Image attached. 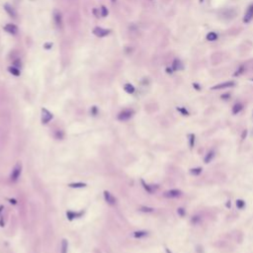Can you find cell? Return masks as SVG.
Here are the masks:
<instances>
[{
    "label": "cell",
    "mask_w": 253,
    "mask_h": 253,
    "mask_svg": "<svg viewBox=\"0 0 253 253\" xmlns=\"http://www.w3.org/2000/svg\"><path fill=\"white\" fill-rule=\"evenodd\" d=\"M21 171H22V165L18 162V163L14 166L11 175H10V179H11L12 182H16L17 180L19 179V177H20L21 175Z\"/></svg>",
    "instance_id": "obj_1"
},
{
    "label": "cell",
    "mask_w": 253,
    "mask_h": 253,
    "mask_svg": "<svg viewBox=\"0 0 253 253\" xmlns=\"http://www.w3.org/2000/svg\"><path fill=\"white\" fill-rule=\"evenodd\" d=\"M132 114H134L132 110L127 109V110L122 111V112L118 115V119H119L120 121H127V120L130 119V118L132 117Z\"/></svg>",
    "instance_id": "obj_2"
},
{
    "label": "cell",
    "mask_w": 253,
    "mask_h": 253,
    "mask_svg": "<svg viewBox=\"0 0 253 253\" xmlns=\"http://www.w3.org/2000/svg\"><path fill=\"white\" fill-rule=\"evenodd\" d=\"M93 33H94V35H96L97 37L102 38V37H105V36L109 35L110 30L104 29V28H101V27H96V28H94Z\"/></svg>",
    "instance_id": "obj_3"
},
{
    "label": "cell",
    "mask_w": 253,
    "mask_h": 253,
    "mask_svg": "<svg viewBox=\"0 0 253 253\" xmlns=\"http://www.w3.org/2000/svg\"><path fill=\"white\" fill-rule=\"evenodd\" d=\"M53 119V114L47 109H42V122L43 124H48Z\"/></svg>",
    "instance_id": "obj_4"
},
{
    "label": "cell",
    "mask_w": 253,
    "mask_h": 253,
    "mask_svg": "<svg viewBox=\"0 0 253 253\" xmlns=\"http://www.w3.org/2000/svg\"><path fill=\"white\" fill-rule=\"evenodd\" d=\"M181 195H182V192L177 189L169 190L164 193V197H166V198H177V197H180Z\"/></svg>",
    "instance_id": "obj_5"
},
{
    "label": "cell",
    "mask_w": 253,
    "mask_h": 253,
    "mask_svg": "<svg viewBox=\"0 0 253 253\" xmlns=\"http://www.w3.org/2000/svg\"><path fill=\"white\" fill-rule=\"evenodd\" d=\"M253 19V4H251V5L249 6V7L247 8V10H246L245 14H244V19L243 21L245 23H249L250 21H251Z\"/></svg>",
    "instance_id": "obj_6"
},
{
    "label": "cell",
    "mask_w": 253,
    "mask_h": 253,
    "mask_svg": "<svg viewBox=\"0 0 253 253\" xmlns=\"http://www.w3.org/2000/svg\"><path fill=\"white\" fill-rule=\"evenodd\" d=\"M104 198H105V201H106L109 205L113 206V205H115V204H116V198L113 196L112 194H111L110 192H108V191H105V192H104Z\"/></svg>",
    "instance_id": "obj_7"
},
{
    "label": "cell",
    "mask_w": 253,
    "mask_h": 253,
    "mask_svg": "<svg viewBox=\"0 0 253 253\" xmlns=\"http://www.w3.org/2000/svg\"><path fill=\"white\" fill-rule=\"evenodd\" d=\"M53 19H55V22L57 27L61 28V26H63V17H61V12L55 10V13H53Z\"/></svg>",
    "instance_id": "obj_8"
},
{
    "label": "cell",
    "mask_w": 253,
    "mask_h": 253,
    "mask_svg": "<svg viewBox=\"0 0 253 253\" xmlns=\"http://www.w3.org/2000/svg\"><path fill=\"white\" fill-rule=\"evenodd\" d=\"M233 85H234V82H233V81H226V82H224V83H220V84L216 85V86H214L212 89H215V90L224 89V88H228V87H232Z\"/></svg>",
    "instance_id": "obj_9"
},
{
    "label": "cell",
    "mask_w": 253,
    "mask_h": 253,
    "mask_svg": "<svg viewBox=\"0 0 253 253\" xmlns=\"http://www.w3.org/2000/svg\"><path fill=\"white\" fill-rule=\"evenodd\" d=\"M4 30H5L7 33L12 34V35H16L17 32H18V28L13 24H7L4 27Z\"/></svg>",
    "instance_id": "obj_10"
},
{
    "label": "cell",
    "mask_w": 253,
    "mask_h": 253,
    "mask_svg": "<svg viewBox=\"0 0 253 253\" xmlns=\"http://www.w3.org/2000/svg\"><path fill=\"white\" fill-rule=\"evenodd\" d=\"M4 9H5V11L7 12L11 17H13V18H16V11H15L14 8L11 7L9 4H5V5H4Z\"/></svg>",
    "instance_id": "obj_11"
},
{
    "label": "cell",
    "mask_w": 253,
    "mask_h": 253,
    "mask_svg": "<svg viewBox=\"0 0 253 253\" xmlns=\"http://www.w3.org/2000/svg\"><path fill=\"white\" fill-rule=\"evenodd\" d=\"M214 157H215V151H214V150H210L207 154H206L205 159H204V160H205L206 163H210V162H211L212 160L214 159Z\"/></svg>",
    "instance_id": "obj_12"
},
{
    "label": "cell",
    "mask_w": 253,
    "mask_h": 253,
    "mask_svg": "<svg viewBox=\"0 0 253 253\" xmlns=\"http://www.w3.org/2000/svg\"><path fill=\"white\" fill-rule=\"evenodd\" d=\"M242 108H243V105L240 104V103H237V104H235L234 106H233L232 108V113L233 114H237V113H239L240 111L242 110Z\"/></svg>",
    "instance_id": "obj_13"
},
{
    "label": "cell",
    "mask_w": 253,
    "mask_h": 253,
    "mask_svg": "<svg viewBox=\"0 0 253 253\" xmlns=\"http://www.w3.org/2000/svg\"><path fill=\"white\" fill-rule=\"evenodd\" d=\"M67 248H68V242L66 239H63V242H61V253H67Z\"/></svg>",
    "instance_id": "obj_14"
},
{
    "label": "cell",
    "mask_w": 253,
    "mask_h": 253,
    "mask_svg": "<svg viewBox=\"0 0 253 253\" xmlns=\"http://www.w3.org/2000/svg\"><path fill=\"white\" fill-rule=\"evenodd\" d=\"M124 89H125V91L127 92V93H130V94H132L134 92V87L132 86V84H130V83H127L125 86H124Z\"/></svg>",
    "instance_id": "obj_15"
},
{
    "label": "cell",
    "mask_w": 253,
    "mask_h": 253,
    "mask_svg": "<svg viewBox=\"0 0 253 253\" xmlns=\"http://www.w3.org/2000/svg\"><path fill=\"white\" fill-rule=\"evenodd\" d=\"M207 40L210 41V42H213V41L218 40V35L215 33V32H211L207 35Z\"/></svg>",
    "instance_id": "obj_16"
},
{
    "label": "cell",
    "mask_w": 253,
    "mask_h": 253,
    "mask_svg": "<svg viewBox=\"0 0 253 253\" xmlns=\"http://www.w3.org/2000/svg\"><path fill=\"white\" fill-rule=\"evenodd\" d=\"M145 235H147L146 231H143V230H139V231H136L134 232V236L136 238H140V237H144Z\"/></svg>",
    "instance_id": "obj_17"
},
{
    "label": "cell",
    "mask_w": 253,
    "mask_h": 253,
    "mask_svg": "<svg viewBox=\"0 0 253 253\" xmlns=\"http://www.w3.org/2000/svg\"><path fill=\"white\" fill-rule=\"evenodd\" d=\"M8 70H9L10 73H12L13 75H15V76L20 75V71H19V69H18V68H16V67H14V66H10V67L8 68Z\"/></svg>",
    "instance_id": "obj_18"
},
{
    "label": "cell",
    "mask_w": 253,
    "mask_h": 253,
    "mask_svg": "<svg viewBox=\"0 0 253 253\" xmlns=\"http://www.w3.org/2000/svg\"><path fill=\"white\" fill-rule=\"evenodd\" d=\"M69 186L71 188H82V187H85L86 184L85 183H72V184H70Z\"/></svg>",
    "instance_id": "obj_19"
},
{
    "label": "cell",
    "mask_w": 253,
    "mask_h": 253,
    "mask_svg": "<svg viewBox=\"0 0 253 253\" xmlns=\"http://www.w3.org/2000/svg\"><path fill=\"white\" fill-rule=\"evenodd\" d=\"M190 172H191V174H193V175H199L201 172H202V168H201V167H199V168H194V169H192Z\"/></svg>",
    "instance_id": "obj_20"
},
{
    "label": "cell",
    "mask_w": 253,
    "mask_h": 253,
    "mask_svg": "<svg viewBox=\"0 0 253 253\" xmlns=\"http://www.w3.org/2000/svg\"><path fill=\"white\" fill-rule=\"evenodd\" d=\"M236 206H237V208H238V209H243L244 206H245V202H244V201H242V200H237L236 201Z\"/></svg>",
    "instance_id": "obj_21"
},
{
    "label": "cell",
    "mask_w": 253,
    "mask_h": 253,
    "mask_svg": "<svg viewBox=\"0 0 253 253\" xmlns=\"http://www.w3.org/2000/svg\"><path fill=\"white\" fill-rule=\"evenodd\" d=\"M81 216V214H74V213H71V212H68L67 213V216L69 220H72V218H76V216Z\"/></svg>",
    "instance_id": "obj_22"
},
{
    "label": "cell",
    "mask_w": 253,
    "mask_h": 253,
    "mask_svg": "<svg viewBox=\"0 0 253 253\" xmlns=\"http://www.w3.org/2000/svg\"><path fill=\"white\" fill-rule=\"evenodd\" d=\"M140 211L144 212V213H151V212H153V209H152V208H148V207H141Z\"/></svg>",
    "instance_id": "obj_23"
},
{
    "label": "cell",
    "mask_w": 253,
    "mask_h": 253,
    "mask_svg": "<svg viewBox=\"0 0 253 253\" xmlns=\"http://www.w3.org/2000/svg\"><path fill=\"white\" fill-rule=\"evenodd\" d=\"M101 15L103 17H106L107 15H108V10H107V8L104 7V6L101 7Z\"/></svg>",
    "instance_id": "obj_24"
},
{
    "label": "cell",
    "mask_w": 253,
    "mask_h": 253,
    "mask_svg": "<svg viewBox=\"0 0 253 253\" xmlns=\"http://www.w3.org/2000/svg\"><path fill=\"white\" fill-rule=\"evenodd\" d=\"M189 138H190V147H191V148H192V147L194 146V142H195V136L192 134H190V136H189Z\"/></svg>",
    "instance_id": "obj_25"
},
{
    "label": "cell",
    "mask_w": 253,
    "mask_h": 253,
    "mask_svg": "<svg viewBox=\"0 0 253 253\" xmlns=\"http://www.w3.org/2000/svg\"><path fill=\"white\" fill-rule=\"evenodd\" d=\"M141 183H142L143 187H144V189H145V190H146V191H147V192H148V193H151V192H152V191H151V189H150V187H149V186H148V185H146V184H145V183H144V182H143V181H141Z\"/></svg>",
    "instance_id": "obj_26"
},
{
    "label": "cell",
    "mask_w": 253,
    "mask_h": 253,
    "mask_svg": "<svg viewBox=\"0 0 253 253\" xmlns=\"http://www.w3.org/2000/svg\"><path fill=\"white\" fill-rule=\"evenodd\" d=\"M178 110H179L181 113H183V114L185 115V116H188V115H189L188 111H187V110H185V109H184V108H182V109H181V108H178Z\"/></svg>",
    "instance_id": "obj_27"
},
{
    "label": "cell",
    "mask_w": 253,
    "mask_h": 253,
    "mask_svg": "<svg viewBox=\"0 0 253 253\" xmlns=\"http://www.w3.org/2000/svg\"><path fill=\"white\" fill-rule=\"evenodd\" d=\"M178 213H179L180 216H184V215H185V211H184L183 209H181V208H180V209H178Z\"/></svg>",
    "instance_id": "obj_28"
},
{
    "label": "cell",
    "mask_w": 253,
    "mask_h": 253,
    "mask_svg": "<svg viewBox=\"0 0 253 253\" xmlns=\"http://www.w3.org/2000/svg\"><path fill=\"white\" fill-rule=\"evenodd\" d=\"M51 46H53L51 44H46V45H45V48H46V49H51Z\"/></svg>",
    "instance_id": "obj_29"
},
{
    "label": "cell",
    "mask_w": 253,
    "mask_h": 253,
    "mask_svg": "<svg viewBox=\"0 0 253 253\" xmlns=\"http://www.w3.org/2000/svg\"><path fill=\"white\" fill-rule=\"evenodd\" d=\"M93 114H94V115L96 114V108H95V107H94V108H93Z\"/></svg>",
    "instance_id": "obj_30"
},
{
    "label": "cell",
    "mask_w": 253,
    "mask_h": 253,
    "mask_svg": "<svg viewBox=\"0 0 253 253\" xmlns=\"http://www.w3.org/2000/svg\"><path fill=\"white\" fill-rule=\"evenodd\" d=\"M167 253H171L170 251H169V250H167Z\"/></svg>",
    "instance_id": "obj_31"
},
{
    "label": "cell",
    "mask_w": 253,
    "mask_h": 253,
    "mask_svg": "<svg viewBox=\"0 0 253 253\" xmlns=\"http://www.w3.org/2000/svg\"><path fill=\"white\" fill-rule=\"evenodd\" d=\"M112 1H113V2H115V1H116V0H112Z\"/></svg>",
    "instance_id": "obj_32"
},
{
    "label": "cell",
    "mask_w": 253,
    "mask_h": 253,
    "mask_svg": "<svg viewBox=\"0 0 253 253\" xmlns=\"http://www.w3.org/2000/svg\"><path fill=\"white\" fill-rule=\"evenodd\" d=\"M201 1H203V0H201Z\"/></svg>",
    "instance_id": "obj_33"
}]
</instances>
